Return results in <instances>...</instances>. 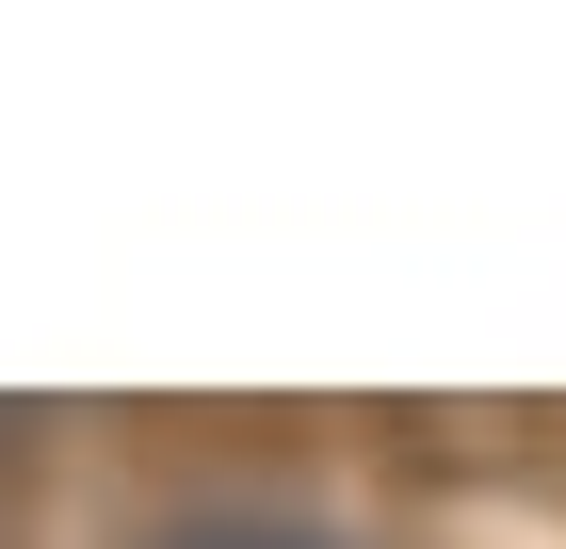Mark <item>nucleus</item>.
I'll return each instance as SVG.
<instances>
[{
  "label": "nucleus",
  "mask_w": 566,
  "mask_h": 549,
  "mask_svg": "<svg viewBox=\"0 0 566 549\" xmlns=\"http://www.w3.org/2000/svg\"><path fill=\"white\" fill-rule=\"evenodd\" d=\"M146 549H340V534H292V517H178V534H146Z\"/></svg>",
  "instance_id": "1"
}]
</instances>
